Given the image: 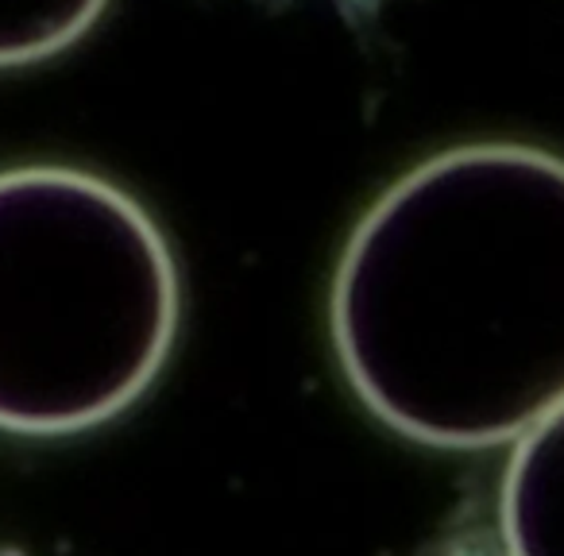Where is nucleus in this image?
I'll return each mask as SVG.
<instances>
[{"label":"nucleus","instance_id":"1","mask_svg":"<svg viewBox=\"0 0 564 556\" xmlns=\"http://www.w3.org/2000/svg\"><path fill=\"white\" fill-rule=\"evenodd\" d=\"M329 329L399 437L514 445L564 402V159L471 143L414 166L348 236Z\"/></svg>","mask_w":564,"mask_h":556},{"label":"nucleus","instance_id":"2","mask_svg":"<svg viewBox=\"0 0 564 556\" xmlns=\"http://www.w3.org/2000/svg\"><path fill=\"white\" fill-rule=\"evenodd\" d=\"M171 243L70 166L0 174V433L70 437L148 394L178 337Z\"/></svg>","mask_w":564,"mask_h":556},{"label":"nucleus","instance_id":"4","mask_svg":"<svg viewBox=\"0 0 564 556\" xmlns=\"http://www.w3.org/2000/svg\"><path fill=\"white\" fill-rule=\"evenodd\" d=\"M109 0H0V66L51 58L78 43Z\"/></svg>","mask_w":564,"mask_h":556},{"label":"nucleus","instance_id":"3","mask_svg":"<svg viewBox=\"0 0 564 556\" xmlns=\"http://www.w3.org/2000/svg\"><path fill=\"white\" fill-rule=\"evenodd\" d=\"M507 556H564V402L514 440L499 483Z\"/></svg>","mask_w":564,"mask_h":556}]
</instances>
